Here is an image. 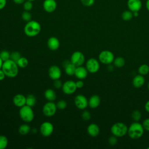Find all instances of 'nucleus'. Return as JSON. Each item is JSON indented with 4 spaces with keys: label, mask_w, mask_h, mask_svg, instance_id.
I'll return each mask as SVG.
<instances>
[{
    "label": "nucleus",
    "mask_w": 149,
    "mask_h": 149,
    "mask_svg": "<svg viewBox=\"0 0 149 149\" xmlns=\"http://www.w3.org/2000/svg\"><path fill=\"white\" fill-rule=\"evenodd\" d=\"M7 1L6 0H0V10L3 9L6 5Z\"/></svg>",
    "instance_id": "obj_43"
},
{
    "label": "nucleus",
    "mask_w": 149,
    "mask_h": 149,
    "mask_svg": "<svg viewBox=\"0 0 149 149\" xmlns=\"http://www.w3.org/2000/svg\"><path fill=\"white\" fill-rule=\"evenodd\" d=\"M147 87H148V90H149V83H148V85H147Z\"/></svg>",
    "instance_id": "obj_51"
},
{
    "label": "nucleus",
    "mask_w": 149,
    "mask_h": 149,
    "mask_svg": "<svg viewBox=\"0 0 149 149\" xmlns=\"http://www.w3.org/2000/svg\"><path fill=\"white\" fill-rule=\"evenodd\" d=\"M133 13V17H137L139 16V12H134Z\"/></svg>",
    "instance_id": "obj_49"
},
{
    "label": "nucleus",
    "mask_w": 149,
    "mask_h": 149,
    "mask_svg": "<svg viewBox=\"0 0 149 149\" xmlns=\"http://www.w3.org/2000/svg\"><path fill=\"white\" fill-rule=\"evenodd\" d=\"M41 31V25L39 22L31 20L27 22L24 27V34L30 37L37 36Z\"/></svg>",
    "instance_id": "obj_2"
},
{
    "label": "nucleus",
    "mask_w": 149,
    "mask_h": 149,
    "mask_svg": "<svg viewBox=\"0 0 149 149\" xmlns=\"http://www.w3.org/2000/svg\"><path fill=\"white\" fill-rule=\"evenodd\" d=\"M42 7L46 12L52 13L57 8V2L55 0H44L42 3Z\"/></svg>",
    "instance_id": "obj_13"
},
{
    "label": "nucleus",
    "mask_w": 149,
    "mask_h": 149,
    "mask_svg": "<svg viewBox=\"0 0 149 149\" xmlns=\"http://www.w3.org/2000/svg\"><path fill=\"white\" fill-rule=\"evenodd\" d=\"M76 85L77 88H81L84 86V82L81 80H79L77 81H76Z\"/></svg>",
    "instance_id": "obj_42"
},
{
    "label": "nucleus",
    "mask_w": 149,
    "mask_h": 149,
    "mask_svg": "<svg viewBox=\"0 0 149 149\" xmlns=\"http://www.w3.org/2000/svg\"><path fill=\"white\" fill-rule=\"evenodd\" d=\"M64 68H65V71L66 74L69 76H73L74 74L76 66L74 64L71 63V62H70Z\"/></svg>",
    "instance_id": "obj_23"
},
{
    "label": "nucleus",
    "mask_w": 149,
    "mask_h": 149,
    "mask_svg": "<svg viewBox=\"0 0 149 149\" xmlns=\"http://www.w3.org/2000/svg\"><path fill=\"white\" fill-rule=\"evenodd\" d=\"M144 132V129L142 124L139 122H134L128 127L127 134L132 139H138L143 135Z\"/></svg>",
    "instance_id": "obj_3"
},
{
    "label": "nucleus",
    "mask_w": 149,
    "mask_h": 149,
    "mask_svg": "<svg viewBox=\"0 0 149 149\" xmlns=\"http://www.w3.org/2000/svg\"><path fill=\"white\" fill-rule=\"evenodd\" d=\"M70 61L76 67L81 66L85 61V57L81 52L75 51L72 54Z\"/></svg>",
    "instance_id": "obj_8"
},
{
    "label": "nucleus",
    "mask_w": 149,
    "mask_h": 149,
    "mask_svg": "<svg viewBox=\"0 0 149 149\" xmlns=\"http://www.w3.org/2000/svg\"><path fill=\"white\" fill-rule=\"evenodd\" d=\"M19 66L16 62L9 59L3 62L2 70L5 73L6 76L10 78L15 77L19 72Z\"/></svg>",
    "instance_id": "obj_1"
},
{
    "label": "nucleus",
    "mask_w": 149,
    "mask_h": 149,
    "mask_svg": "<svg viewBox=\"0 0 149 149\" xmlns=\"http://www.w3.org/2000/svg\"><path fill=\"white\" fill-rule=\"evenodd\" d=\"M22 18L24 21L26 22H29L31 20V14L30 12H29V11L24 10L22 14Z\"/></svg>",
    "instance_id": "obj_34"
},
{
    "label": "nucleus",
    "mask_w": 149,
    "mask_h": 149,
    "mask_svg": "<svg viewBox=\"0 0 149 149\" xmlns=\"http://www.w3.org/2000/svg\"><path fill=\"white\" fill-rule=\"evenodd\" d=\"M19 116L25 122H31L34 118V113L31 107L27 105L20 108Z\"/></svg>",
    "instance_id": "obj_5"
},
{
    "label": "nucleus",
    "mask_w": 149,
    "mask_h": 149,
    "mask_svg": "<svg viewBox=\"0 0 149 149\" xmlns=\"http://www.w3.org/2000/svg\"><path fill=\"white\" fill-rule=\"evenodd\" d=\"M10 56V54L6 50H3L0 52V58L3 61V62H5L9 59Z\"/></svg>",
    "instance_id": "obj_32"
},
{
    "label": "nucleus",
    "mask_w": 149,
    "mask_h": 149,
    "mask_svg": "<svg viewBox=\"0 0 149 149\" xmlns=\"http://www.w3.org/2000/svg\"><path fill=\"white\" fill-rule=\"evenodd\" d=\"M8 144V138L3 135H0V149H5Z\"/></svg>",
    "instance_id": "obj_30"
},
{
    "label": "nucleus",
    "mask_w": 149,
    "mask_h": 149,
    "mask_svg": "<svg viewBox=\"0 0 149 149\" xmlns=\"http://www.w3.org/2000/svg\"><path fill=\"white\" fill-rule=\"evenodd\" d=\"M53 85L54 86V87L56 88V89H59L61 88H62V85H63V83H62V81L59 79H56V80H54V83H53Z\"/></svg>",
    "instance_id": "obj_40"
},
{
    "label": "nucleus",
    "mask_w": 149,
    "mask_h": 149,
    "mask_svg": "<svg viewBox=\"0 0 149 149\" xmlns=\"http://www.w3.org/2000/svg\"><path fill=\"white\" fill-rule=\"evenodd\" d=\"M88 70L86 68H84L82 66H77L74 72V76L80 80L84 79L87 77L88 75Z\"/></svg>",
    "instance_id": "obj_16"
},
{
    "label": "nucleus",
    "mask_w": 149,
    "mask_h": 149,
    "mask_svg": "<svg viewBox=\"0 0 149 149\" xmlns=\"http://www.w3.org/2000/svg\"><path fill=\"white\" fill-rule=\"evenodd\" d=\"M114 59L113 54L109 50L102 51L98 55L99 61L104 65H108L112 63L113 62Z\"/></svg>",
    "instance_id": "obj_6"
},
{
    "label": "nucleus",
    "mask_w": 149,
    "mask_h": 149,
    "mask_svg": "<svg viewBox=\"0 0 149 149\" xmlns=\"http://www.w3.org/2000/svg\"><path fill=\"white\" fill-rule=\"evenodd\" d=\"M60 45L59 40L55 37H51L47 41V46L52 51L57 50Z\"/></svg>",
    "instance_id": "obj_18"
},
{
    "label": "nucleus",
    "mask_w": 149,
    "mask_h": 149,
    "mask_svg": "<svg viewBox=\"0 0 149 149\" xmlns=\"http://www.w3.org/2000/svg\"><path fill=\"white\" fill-rule=\"evenodd\" d=\"M26 0H13V2L17 5H21L23 4Z\"/></svg>",
    "instance_id": "obj_45"
},
{
    "label": "nucleus",
    "mask_w": 149,
    "mask_h": 149,
    "mask_svg": "<svg viewBox=\"0 0 149 149\" xmlns=\"http://www.w3.org/2000/svg\"><path fill=\"white\" fill-rule=\"evenodd\" d=\"M56 109V105L53 101H48L43 106L42 113L47 117H51L55 114Z\"/></svg>",
    "instance_id": "obj_7"
},
{
    "label": "nucleus",
    "mask_w": 149,
    "mask_h": 149,
    "mask_svg": "<svg viewBox=\"0 0 149 149\" xmlns=\"http://www.w3.org/2000/svg\"><path fill=\"white\" fill-rule=\"evenodd\" d=\"M101 103L100 97L98 95H93L90 97L88 104V106L93 109L97 108Z\"/></svg>",
    "instance_id": "obj_20"
},
{
    "label": "nucleus",
    "mask_w": 149,
    "mask_h": 149,
    "mask_svg": "<svg viewBox=\"0 0 149 149\" xmlns=\"http://www.w3.org/2000/svg\"><path fill=\"white\" fill-rule=\"evenodd\" d=\"M28 1H31V2H33V1H36V0H28Z\"/></svg>",
    "instance_id": "obj_52"
},
{
    "label": "nucleus",
    "mask_w": 149,
    "mask_h": 149,
    "mask_svg": "<svg viewBox=\"0 0 149 149\" xmlns=\"http://www.w3.org/2000/svg\"><path fill=\"white\" fill-rule=\"evenodd\" d=\"M81 118L84 120L87 121L91 118V113L88 111H84L81 113Z\"/></svg>",
    "instance_id": "obj_39"
},
{
    "label": "nucleus",
    "mask_w": 149,
    "mask_h": 149,
    "mask_svg": "<svg viewBox=\"0 0 149 149\" xmlns=\"http://www.w3.org/2000/svg\"><path fill=\"white\" fill-rule=\"evenodd\" d=\"M148 148V149H149V147H148V148Z\"/></svg>",
    "instance_id": "obj_53"
},
{
    "label": "nucleus",
    "mask_w": 149,
    "mask_h": 149,
    "mask_svg": "<svg viewBox=\"0 0 149 149\" xmlns=\"http://www.w3.org/2000/svg\"><path fill=\"white\" fill-rule=\"evenodd\" d=\"M23 9L24 10L26 11H30L32 9L33 7V5L31 1H28V0H26L25 2L23 3Z\"/></svg>",
    "instance_id": "obj_35"
},
{
    "label": "nucleus",
    "mask_w": 149,
    "mask_h": 149,
    "mask_svg": "<svg viewBox=\"0 0 149 149\" xmlns=\"http://www.w3.org/2000/svg\"><path fill=\"white\" fill-rule=\"evenodd\" d=\"M74 104L78 109L82 110L86 109L88 105L87 98L81 94H79L75 97Z\"/></svg>",
    "instance_id": "obj_12"
},
{
    "label": "nucleus",
    "mask_w": 149,
    "mask_h": 149,
    "mask_svg": "<svg viewBox=\"0 0 149 149\" xmlns=\"http://www.w3.org/2000/svg\"><path fill=\"white\" fill-rule=\"evenodd\" d=\"M21 56H21V54L20 52H19L18 51H14L10 54V59H12V61H13L14 62H16V63H17V61L20 58Z\"/></svg>",
    "instance_id": "obj_33"
},
{
    "label": "nucleus",
    "mask_w": 149,
    "mask_h": 149,
    "mask_svg": "<svg viewBox=\"0 0 149 149\" xmlns=\"http://www.w3.org/2000/svg\"><path fill=\"white\" fill-rule=\"evenodd\" d=\"M81 4L85 6L90 7L94 5L95 0H80Z\"/></svg>",
    "instance_id": "obj_37"
},
{
    "label": "nucleus",
    "mask_w": 149,
    "mask_h": 149,
    "mask_svg": "<svg viewBox=\"0 0 149 149\" xmlns=\"http://www.w3.org/2000/svg\"><path fill=\"white\" fill-rule=\"evenodd\" d=\"M28 64H29L28 59L25 57L21 56L20 58L17 62V65H18V66L22 68H24L27 67Z\"/></svg>",
    "instance_id": "obj_29"
},
{
    "label": "nucleus",
    "mask_w": 149,
    "mask_h": 149,
    "mask_svg": "<svg viewBox=\"0 0 149 149\" xmlns=\"http://www.w3.org/2000/svg\"><path fill=\"white\" fill-rule=\"evenodd\" d=\"M113 63L114 66L120 68H122L123 66H124V65H125L126 61L123 57L118 56L114 59Z\"/></svg>",
    "instance_id": "obj_24"
},
{
    "label": "nucleus",
    "mask_w": 149,
    "mask_h": 149,
    "mask_svg": "<svg viewBox=\"0 0 149 149\" xmlns=\"http://www.w3.org/2000/svg\"><path fill=\"white\" fill-rule=\"evenodd\" d=\"M56 105L57 108H58L59 109H64L67 107V102L66 101L61 100L58 101L57 102V103L56 104Z\"/></svg>",
    "instance_id": "obj_36"
},
{
    "label": "nucleus",
    "mask_w": 149,
    "mask_h": 149,
    "mask_svg": "<svg viewBox=\"0 0 149 149\" xmlns=\"http://www.w3.org/2000/svg\"><path fill=\"white\" fill-rule=\"evenodd\" d=\"M100 63L99 61L93 58L88 59L86 64V68L88 72L91 73H95L97 72L100 69Z\"/></svg>",
    "instance_id": "obj_9"
},
{
    "label": "nucleus",
    "mask_w": 149,
    "mask_h": 149,
    "mask_svg": "<svg viewBox=\"0 0 149 149\" xmlns=\"http://www.w3.org/2000/svg\"><path fill=\"white\" fill-rule=\"evenodd\" d=\"M146 7L147 9V10L149 12V0H147L146 2Z\"/></svg>",
    "instance_id": "obj_48"
},
{
    "label": "nucleus",
    "mask_w": 149,
    "mask_h": 149,
    "mask_svg": "<svg viewBox=\"0 0 149 149\" xmlns=\"http://www.w3.org/2000/svg\"><path fill=\"white\" fill-rule=\"evenodd\" d=\"M5 76H6V75H5V73L3 72V71L2 70V69H0V81L3 80L5 79Z\"/></svg>",
    "instance_id": "obj_44"
},
{
    "label": "nucleus",
    "mask_w": 149,
    "mask_h": 149,
    "mask_svg": "<svg viewBox=\"0 0 149 149\" xmlns=\"http://www.w3.org/2000/svg\"><path fill=\"white\" fill-rule=\"evenodd\" d=\"M127 6L132 12H139L141 9L142 2L141 0H127Z\"/></svg>",
    "instance_id": "obj_15"
},
{
    "label": "nucleus",
    "mask_w": 149,
    "mask_h": 149,
    "mask_svg": "<svg viewBox=\"0 0 149 149\" xmlns=\"http://www.w3.org/2000/svg\"><path fill=\"white\" fill-rule=\"evenodd\" d=\"M144 108H145V110H146L147 112L149 113V100H148V101L146 102V104H145V105H144Z\"/></svg>",
    "instance_id": "obj_46"
},
{
    "label": "nucleus",
    "mask_w": 149,
    "mask_h": 149,
    "mask_svg": "<svg viewBox=\"0 0 149 149\" xmlns=\"http://www.w3.org/2000/svg\"><path fill=\"white\" fill-rule=\"evenodd\" d=\"M144 83H145V79L144 77V76L140 74L135 76L132 81L133 86L137 88H139L142 87L144 85Z\"/></svg>",
    "instance_id": "obj_21"
},
{
    "label": "nucleus",
    "mask_w": 149,
    "mask_h": 149,
    "mask_svg": "<svg viewBox=\"0 0 149 149\" xmlns=\"http://www.w3.org/2000/svg\"><path fill=\"white\" fill-rule=\"evenodd\" d=\"M141 113L139 110H134L132 113V118L134 122H139L141 118Z\"/></svg>",
    "instance_id": "obj_31"
},
{
    "label": "nucleus",
    "mask_w": 149,
    "mask_h": 149,
    "mask_svg": "<svg viewBox=\"0 0 149 149\" xmlns=\"http://www.w3.org/2000/svg\"><path fill=\"white\" fill-rule=\"evenodd\" d=\"M122 19L124 21H129L133 17V13L130 10H126L122 12L121 15Z\"/></svg>",
    "instance_id": "obj_26"
},
{
    "label": "nucleus",
    "mask_w": 149,
    "mask_h": 149,
    "mask_svg": "<svg viewBox=\"0 0 149 149\" xmlns=\"http://www.w3.org/2000/svg\"><path fill=\"white\" fill-rule=\"evenodd\" d=\"M36 103V97L32 94H29L26 97V105L29 107H33Z\"/></svg>",
    "instance_id": "obj_28"
},
{
    "label": "nucleus",
    "mask_w": 149,
    "mask_h": 149,
    "mask_svg": "<svg viewBox=\"0 0 149 149\" xmlns=\"http://www.w3.org/2000/svg\"><path fill=\"white\" fill-rule=\"evenodd\" d=\"M128 127L126 125L122 122H116L112 125L111 127L112 134L117 137H122L127 134Z\"/></svg>",
    "instance_id": "obj_4"
},
{
    "label": "nucleus",
    "mask_w": 149,
    "mask_h": 149,
    "mask_svg": "<svg viewBox=\"0 0 149 149\" xmlns=\"http://www.w3.org/2000/svg\"><path fill=\"white\" fill-rule=\"evenodd\" d=\"M40 131L42 136L49 137L54 132V126L49 122H44L41 125Z\"/></svg>",
    "instance_id": "obj_11"
},
{
    "label": "nucleus",
    "mask_w": 149,
    "mask_h": 149,
    "mask_svg": "<svg viewBox=\"0 0 149 149\" xmlns=\"http://www.w3.org/2000/svg\"><path fill=\"white\" fill-rule=\"evenodd\" d=\"M13 102L15 106L21 108L26 105V97L21 94H16L13 98Z\"/></svg>",
    "instance_id": "obj_17"
},
{
    "label": "nucleus",
    "mask_w": 149,
    "mask_h": 149,
    "mask_svg": "<svg viewBox=\"0 0 149 149\" xmlns=\"http://www.w3.org/2000/svg\"><path fill=\"white\" fill-rule=\"evenodd\" d=\"M87 130L88 135L93 137H97L100 133V127L95 123L90 124L87 127Z\"/></svg>",
    "instance_id": "obj_19"
},
{
    "label": "nucleus",
    "mask_w": 149,
    "mask_h": 149,
    "mask_svg": "<svg viewBox=\"0 0 149 149\" xmlns=\"http://www.w3.org/2000/svg\"><path fill=\"white\" fill-rule=\"evenodd\" d=\"M76 82L72 80H68L63 83L62 90V91L67 95L73 94L77 90Z\"/></svg>",
    "instance_id": "obj_10"
},
{
    "label": "nucleus",
    "mask_w": 149,
    "mask_h": 149,
    "mask_svg": "<svg viewBox=\"0 0 149 149\" xmlns=\"http://www.w3.org/2000/svg\"><path fill=\"white\" fill-rule=\"evenodd\" d=\"M44 97L48 101H54L56 98V94L54 90L48 88L44 92Z\"/></svg>",
    "instance_id": "obj_22"
},
{
    "label": "nucleus",
    "mask_w": 149,
    "mask_h": 149,
    "mask_svg": "<svg viewBox=\"0 0 149 149\" xmlns=\"http://www.w3.org/2000/svg\"><path fill=\"white\" fill-rule=\"evenodd\" d=\"M31 128L27 124L21 125L19 127V133L21 135H26L30 132Z\"/></svg>",
    "instance_id": "obj_25"
},
{
    "label": "nucleus",
    "mask_w": 149,
    "mask_h": 149,
    "mask_svg": "<svg viewBox=\"0 0 149 149\" xmlns=\"http://www.w3.org/2000/svg\"><path fill=\"white\" fill-rule=\"evenodd\" d=\"M138 72L143 76L147 75L149 73V66L147 64H142L138 68Z\"/></svg>",
    "instance_id": "obj_27"
},
{
    "label": "nucleus",
    "mask_w": 149,
    "mask_h": 149,
    "mask_svg": "<svg viewBox=\"0 0 149 149\" xmlns=\"http://www.w3.org/2000/svg\"><path fill=\"white\" fill-rule=\"evenodd\" d=\"M118 142V139H117V137H116L115 136L113 135L110 136L108 139V143L112 146H115L116 144Z\"/></svg>",
    "instance_id": "obj_38"
},
{
    "label": "nucleus",
    "mask_w": 149,
    "mask_h": 149,
    "mask_svg": "<svg viewBox=\"0 0 149 149\" xmlns=\"http://www.w3.org/2000/svg\"><path fill=\"white\" fill-rule=\"evenodd\" d=\"M3 61L1 59V58H0V69H2V64H3Z\"/></svg>",
    "instance_id": "obj_50"
},
{
    "label": "nucleus",
    "mask_w": 149,
    "mask_h": 149,
    "mask_svg": "<svg viewBox=\"0 0 149 149\" xmlns=\"http://www.w3.org/2000/svg\"><path fill=\"white\" fill-rule=\"evenodd\" d=\"M142 125L145 130L149 132V118L144 119L142 123Z\"/></svg>",
    "instance_id": "obj_41"
},
{
    "label": "nucleus",
    "mask_w": 149,
    "mask_h": 149,
    "mask_svg": "<svg viewBox=\"0 0 149 149\" xmlns=\"http://www.w3.org/2000/svg\"><path fill=\"white\" fill-rule=\"evenodd\" d=\"M61 74V69L56 65H52L48 69V75L53 80L60 79Z\"/></svg>",
    "instance_id": "obj_14"
},
{
    "label": "nucleus",
    "mask_w": 149,
    "mask_h": 149,
    "mask_svg": "<svg viewBox=\"0 0 149 149\" xmlns=\"http://www.w3.org/2000/svg\"><path fill=\"white\" fill-rule=\"evenodd\" d=\"M107 69L109 71V72H112L113 70L114 69V65H112L111 64H109L108 65V66H107Z\"/></svg>",
    "instance_id": "obj_47"
}]
</instances>
